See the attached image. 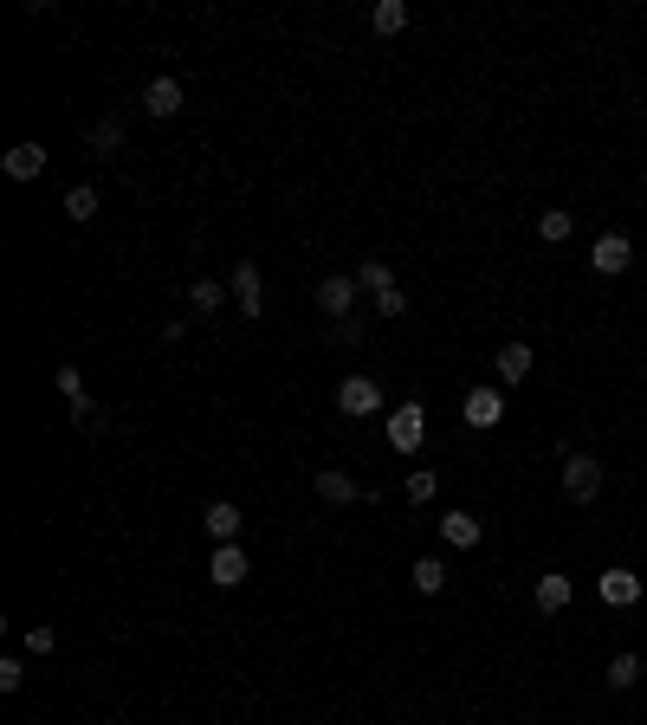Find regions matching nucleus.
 Wrapping results in <instances>:
<instances>
[{
	"label": "nucleus",
	"mask_w": 647,
	"mask_h": 725,
	"mask_svg": "<svg viewBox=\"0 0 647 725\" xmlns=\"http://www.w3.org/2000/svg\"><path fill=\"white\" fill-rule=\"evenodd\" d=\"M382 434H389V447H395V454H415V447L428 441V408H421V402H402V408H389V421H382Z\"/></svg>",
	"instance_id": "nucleus-1"
},
{
	"label": "nucleus",
	"mask_w": 647,
	"mask_h": 725,
	"mask_svg": "<svg viewBox=\"0 0 647 725\" xmlns=\"http://www.w3.org/2000/svg\"><path fill=\"white\" fill-rule=\"evenodd\" d=\"M563 492H570L576 505H589V499L602 492V467H596L589 454H570V460H563Z\"/></svg>",
	"instance_id": "nucleus-2"
},
{
	"label": "nucleus",
	"mask_w": 647,
	"mask_h": 725,
	"mask_svg": "<svg viewBox=\"0 0 647 725\" xmlns=\"http://www.w3.org/2000/svg\"><path fill=\"white\" fill-rule=\"evenodd\" d=\"M589 266L602 272V279H615V272L635 266V246H628V234H602L596 246H589Z\"/></svg>",
	"instance_id": "nucleus-3"
},
{
	"label": "nucleus",
	"mask_w": 647,
	"mask_h": 725,
	"mask_svg": "<svg viewBox=\"0 0 647 725\" xmlns=\"http://www.w3.org/2000/svg\"><path fill=\"white\" fill-rule=\"evenodd\" d=\"M246 570H253V564H246V551H240V544H214L208 577L220 583V590H240V583H246Z\"/></svg>",
	"instance_id": "nucleus-4"
},
{
	"label": "nucleus",
	"mask_w": 647,
	"mask_h": 725,
	"mask_svg": "<svg viewBox=\"0 0 647 725\" xmlns=\"http://www.w3.org/2000/svg\"><path fill=\"white\" fill-rule=\"evenodd\" d=\"M356 292H363V285H356L350 272H330V279L318 285V311H324V318H337V324H343V311L356 305Z\"/></svg>",
	"instance_id": "nucleus-5"
},
{
	"label": "nucleus",
	"mask_w": 647,
	"mask_h": 725,
	"mask_svg": "<svg viewBox=\"0 0 647 725\" xmlns=\"http://www.w3.org/2000/svg\"><path fill=\"white\" fill-rule=\"evenodd\" d=\"M201 525H208V538H214V544H240V531H246V512H240L233 499H214Z\"/></svg>",
	"instance_id": "nucleus-6"
},
{
	"label": "nucleus",
	"mask_w": 647,
	"mask_h": 725,
	"mask_svg": "<svg viewBox=\"0 0 647 725\" xmlns=\"http://www.w3.org/2000/svg\"><path fill=\"white\" fill-rule=\"evenodd\" d=\"M596 590H602V603H609V609H635L641 603V577H635V570H602Z\"/></svg>",
	"instance_id": "nucleus-7"
},
{
	"label": "nucleus",
	"mask_w": 647,
	"mask_h": 725,
	"mask_svg": "<svg viewBox=\"0 0 647 725\" xmlns=\"http://www.w3.org/2000/svg\"><path fill=\"white\" fill-rule=\"evenodd\" d=\"M337 408H343V415H376V408H382V389H376V382H369V376H350V382H343V389H337Z\"/></svg>",
	"instance_id": "nucleus-8"
},
{
	"label": "nucleus",
	"mask_w": 647,
	"mask_h": 725,
	"mask_svg": "<svg viewBox=\"0 0 647 725\" xmlns=\"http://www.w3.org/2000/svg\"><path fill=\"white\" fill-rule=\"evenodd\" d=\"M233 298H240L246 318H259V311H266V285H259V266H253V259H240V266H233Z\"/></svg>",
	"instance_id": "nucleus-9"
},
{
	"label": "nucleus",
	"mask_w": 647,
	"mask_h": 725,
	"mask_svg": "<svg viewBox=\"0 0 647 725\" xmlns=\"http://www.w3.org/2000/svg\"><path fill=\"white\" fill-rule=\"evenodd\" d=\"M0 169H7L13 182H33V175H46V143H13Z\"/></svg>",
	"instance_id": "nucleus-10"
},
{
	"label": "nucleus",
	"mask_w": 647,
	"mask_h": 725,
	"mask_svg": "<svg viewBox=\"0 0 647 725\" xmlns=\"http://www.w3.org/2000/svg\"><path fill=\"white\" fill-rule=\"evenodd\" d=\"M505 421V395L499 389H473L466 395V428H499Z\"/></svg>",
	"instance_id": "nucleus-11"
},
{
	"label": "nucleus",
	"mask_w": 647,
	"mask_h": 725,
	"mask_svg": "<svg viewBox=\"0 0 647 725\" xmlns=\"http://www.w3.org/2000/svg\"><path fill=\"white\" fill-rule=\"evenodd\" d=\"M440 538H447L453 551H473V544L486 538V525H479L473 512H447V518H440Z\"/></svg>",
	"instance_id": "nucleus-12"
},
{
	"label": "nucleus",
	"mask_w": 647,
	"mask_h": 725,
	"mask_svg": "<svg viewBox=\"0 0 647 725\" xmlns=\"http://www.w3.org/2000/svg\"><path fill=\"white\" fill-rule=\"evenodd\" d=\"M570 596H576V583L563 577V570H544V577H538V609L544 615H563V609H570Z\"/></svg>",
	"instance_id": "nucleus-13"
},
{
	"label": "nucleus",
	"mask_w": 647,
	"mask_h": 725,
	"mask_svg": "<svg viewBox=\"0 0 647 725\" xmlns=\"http://www.w3.org/2000/svg\"><path fill=\"white\" fill-rule=\"evenodd\" d=\"M318 499H330V505H356V499H363V486H356L350 473L324 467V473H318Z\"/></svg>",
	"instance_id": "nucleus-14"
},
{
	"label": "nucleus",
	"mask_w": 647,
	"mask_h": 725,
	"mask_svg": "<svg viewBox=\"0 0 647 725\" xmlns=\"http://www.w3.org/2000/svg\"><path fill=\"white\" fill-rule=\"evenodd\" d=\"M143 111L149 117H175L182 111V85H175V78H156V85L143 91Z\"/></svg>",
	"instance_id": "nucleus-15"
},
{
	"label": "nucleus",
	"mask_w": 647,
	"mask_h": 725,
	"mask_svg": "<svg viewBox=\"0 0 647 725\" xmlns=\"http://www.w3.org/2000/svg\"><path fill=\"white\" fill-rule=\"evenodd\" d=\"M531 363H538V357H531V344H505V350H499V376H505V382H525Z\"/></svg>",
	"instance_id": "nucleus-16"
},
{
	"label": "nucleus",
	"mask_w": 647,
	"mask_h": 725,
	"mask_svg": "<svg viewBox=\"0 0 647 725\" xmlns=\"http://www.w3.org/2000/svg\"><path fill=\"white\" fill-rule=\"evenodd\" d=\"M123 149V123L117 117H98L91 123V156H117Z\"/></svg>",
	"instance_id": "nucleus-17"
},
{
	"label": "nucleus",
	"mask_w": 647,
	"mask_h": 725,
	"mask_svg": "<svg viewBox=\"0 0 647 725\" xmlns=\"http://www.w3.org/2000/svg\"><path fill=\"white\" fill-rule=\"evenodd\" d=\"M415 590L421 596H440V590H447V564H440V557H415Z\"/></svg>",
	"instance_id": "nucleus-18"
},
{
	"label": "nucleus",
	"mask_w": 647,
	"mask_h": 725,
	"mask_svg": "<svg viewBox=\"0 0 647 725\" xmlns=\"http://www.w3.org/2000/svg\"><path fill=\"white\" fill-rule=\"evenodd\" d=\"M369 26H376V33H402V26H408V0H376Z\"/></svg>",
	"instance_id": "nucleus-19"
},
{
	"label": "nucleus",
	"mask_w": 647,
	"mask_h": 725,
	"mask_svg": "<svg viewBox=\"0 0 647 725\" xmlns=\"http://www.w3.org/2000/svg\"><path fill=\"white\" fill-rule=\"evenodd\" d=\"M356 285H363V292H389V285H395V272H389V259H363V266H356Z\"/></svg>",
	"instance_id": "nucleus-20"
},
{
	"label": "nucleus",
	"mask_w": 647,
	"mask_h": 725,
	"mask_svg": "<svg viewBox=\"0 0 647 725\" xmlns=\"http://www.w3.org/2000/svg\"><path fill=\"white\" fill-rule=\"evenodd\" d=\"M570 227H576V221H570V208H544V214H538V234H544V240H557V246L570 240Z\"/></svg>",
	"instance_id": "nucleus-21"
},
{
	"label": "nucleus",
	"mask_w": 647,
	"mask_h": 725,
	"mask_svg": "<svg viewBox=\"0 0 647 725\" xmlns=\"http://www.w3.org/2000/svg\"><path fill=\"white\" fill-rule=\"evenodd\" d=\"M72 428H78V434H98V428H104V408L91 402V395H78V402H72Z\"/></svg>",
	"instance_id": "nucleus-22"
},
{
	"label": "nucleus",
	"mask_w": 647,
	"mask_h": 725,
	"mask_svg": "<svg viewBox=\"0 0 647 725\" xmlns=\"http://www.w3.org/2000/svg\"><path fill=\"white\" fill-rule=\"evenodd\" d=\"M188 305H195V318L220 311V285H214V279H195V285H188Z\"/></svg>",
	"instance_id": "nucleus-23"
},
{
	"label": "nucleus",
	"mask_w": 647,
	"mask_h": 725,
	"mask_svg": "<svg viewBox=\"0 0 647 725\" xmlns=\"http://www.w3.org/2000/svg\"><path fill=\"white\" fill-rule=\"evenodd\" d=\"M65 214H72L78 227H85V221H98V195H91V188H72V195H65Z\"/></svg>",
	"instance_id": "nucleus-24"
},
{
	"label": "nucleus",
	"mask_w": 647,
	"mask_h": 725,
	"mask_svg": "<svg viewBox=\"0 0 647 725\" xmlns=\"http://www.w3.org/2000/svg\"><path fill=\"white\" fill-rule=\"evenodd\" d=\"M635 680H641V661H635V654H615V661H609V687L622 693V687H635Z\"/></svg>",
	"instance_id": "nucleus-25"
},
{
	"label": "nucleus",
	"mask_w": 647,
	"mask_h": 725,
	"mask_svg": "<svg viewBox=\"0 0 647 725\" xmlns=\"http://www.w3.org/2000/svg\"><path fill=\"white\" fill-rule=\"evenodd\" d=\"M52 382L65 389V402H78V395H85V376H78V363H59V369H52Z\"/></svg>",
	"instance_id": "nucleus-26"
},
{
	"label": "nucleus",
	"mask_w": 647,
	"mask_h": 725,
	"mask_svg": "<svg viewBox=\"0 0 647 725\" xmlns=\"http://www.w3.org/2000/svg\"><path fill=\"white\" fill-rule=\"evenodd\" d=\"M434 486H440V480H434L428 467H421V473H408V505H428V499H434Z\"/></svg>",
	"instance_id": "nucleus-27"
},
{
	"label": "nucleus",
	"mask_w": 647,
	"mask_h": 725,
	"mask_svg": "<svg viewBox=\"0 0 647 725\" xmlns=\"http://www.w3.org/2000/svg\"><path fill=\"white\" fill-rule=\"evenodd\" d=\"M52 648H59V635H52L46 622H33V628H26V654H52Z\"/></svg>",
	"instance_id": "nucleus-28"
},
{
	"label": "nucleus",
	"mask_w": 647,
	"mask_h": 725,
	"mask_svg": "<svg viewBox=\"0 0 647 725\" xmlns=\"http://www.w3.org/2000/svg\"><path fill=\"white\" fill-rule=\"evenodd\" d=\"M376 311H382V318H402V311H408V292H402V285H389V292L376 298Z\"/></svg>",
	"instance_id": "nucleus-29"
},
{
	"label": "nucleus",
	"mask_w": 647,
	"mask_h": 725,
	"mask_svg": "<svg viewBox=\"0 0 647 725\" xmlns=\"http://www.w3.org/2000/svg\"><path fill=\"white\" fill-rule=\"evenodd\" d=\"M20 680H26V667H20V661H13V654H7V661H0V693H13V687H20Z\"/></svg>",
	"instance_id": "nucleus-30"
}]
</instances>
